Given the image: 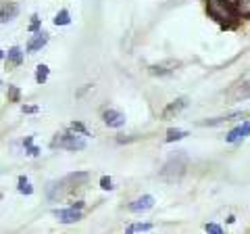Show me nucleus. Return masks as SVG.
I'll return each instance as SVG.
<instances>
[{"label": "nucleus", "instance_id": "f257e3e1", "mask_svg": "<svg viewBox=\"0 0 250 234\" xmlns=\"http://www.w3.org/2000/svg\"><path fill=\"white\" fill-rule=\"evenodd\" d=\"M208 15L215 21L223 23V25H229L238 17L236 6H233L231 0H208Z\"/></svg>", "mask_w": 250, "mask_h": 234}, {"label": "nucleus", "instance_id": "f03ea898", "mask_svg": "<svg viewBox=\"0 0 250 234\" xmlns=\"http://www.w3.org/2000/svg\"><path fill=\"white\" fill-rule=\"evenodd\" d=\"M186 167H188V157L182 151L165 163V167L161 169V178L167 182H177V180H182V176L186 174Z\"/></svg>", "mask_w": 250, "mask_h": 234}, {"label": "nucleus", "instance_id": "7ed1b4c3", "mask_svg": "<svg viewBox=\"0 0 250 234\" xmlns=\"http://www.w3.org/2000/svg\"><path fill=\"white\" fill-rule=\"evenodd\" d=\"M52 149H67V151H83L85 149V138L80 136L77 132H69V134H61L52 140Z\"/></svg>", "mask_w": 250, "mask_h": 234}, {"label": "nucleus", "instance_id": "20e7f679", "mask_svg": "<svg viewBox=\"0 0 250 234\" xmlns=\"http://www.w3.org/2000/svg\"><path fill=\"white\" fill-rule=\"evenodd\" d=\"M54 217L61 222V224H75L82 220V209H75V207H69V209H54Z\"/></svg>", "mask_w": 250, "mask_h": 234}, {"label": "nucleus", "instance_id": "39448f33", "mask_svg": "<svg viewBox=\"0 0 250 234\" xmlns=\"http://www.w3.org/2000/svg\"><path fill=\"white\" fill-rule=\"evenodd\" d=\"M154 207V197H150V194H142V197H138L136 201H131L127 209L134 213H142V211H148V209Z\"/></svg>", "mask_w": 250, "mask_h": 234}, {"label": "nucleus", "instance_id": "423d86ee", "mask_svg": "<svg viewBox=\"0 0 250 234\" xmlns=\"http://www.w3.org/2000/svg\"><path fill=\"white\" fill-rule=\"evenodd\" d=\"M103 119L108 128H123L125 126V115L121 111H117V109H106L103 113Z\"/></svg>", "mask_w": 250, "mask_h": 234}, {"label": "nucleus", "instance_id": "0eeeda50", "mask_svg": "<svg viewBox=\"0 0 250 234\" xmlns=\"http://www.w3.org/2000/svg\"><path fill=\"white\" fill-rule=\"evenodd\" d=\"M228 98H229V100H244V98H250V80L231 86V90L228 92Z\"/></svg>", "mask_w": 250, "mask_h": 234}, {"label": "nucleus", "instance_id": "6e6552de", "mask_svg": "<svg viewBox=\"0 0 250 234\" xmlns=\"http://www.w3.org/2000/svg\"><path fill=\"white\" fill-rule=\"evenodd\" d=\"M186 107H188V98H186V96L175 98L173 103H169V105L165 107V111H163V119H171L173 115H179Z\"/></svg>", "mask_w": 250, "mask_h": 234}, {"label": "nucleus", "instance_id": "1a4fd4ad", "mask_svg": "<svg viewBox=\"0 0 250 234\" xmlns=\"http://www.w3.org/2000/svg\"><path fill=\"white\" fill-rule=\"evenodd\" d=\"M250 111H236V113H228V115H221V117H213V119H207V121H200V126H221V123H228L236 117H248Z\"/></svg>", "mask_w": 250, "mask_h": 234}, {"label": "nucleus", "instance_id": "9d476101", "mask_svg": "<svg viewBox=\"0 0 250 234\" xmlns=\"http://www.w3.org/2000/svg\"><path fill=\"white\" fill-rule=\"evenodd\" d=\"M46 42H48V34H46V32H36L34 36H31V40L27 42L25 50H27V52H36V50H42L44 46H46Z\"/></svg>", "mask_w": 250, "mask_h": 234}, {"label": "nucleus", "instance_id": "9b49d317", "mask_svg": "<svg viewBox=\"0 0 250 234\" xmlns=\"http://www.w3.org/2000/svg\"><path fill=\"white\" fill-rule=\"evenodd\" d=\"M175 67H179V61H167L161 65H150V73L152 75H169L175 71Z\"/></svg>", "mask_w": 250, "mask_h": 234}, {"label": "nucleus", "instance_id": "f8f14e48", "mask_svg": "<svg viewBox=\"0 0 250 234\" xmlns=\"http://www.w3.org/2000/svg\"><path fill=\"white\" fill-rule=\"evenodd\" d=\"M65 180H61V182H50L48 186H46V194H48V199L50 201H57L59 197H62V192H65Z\"/></svg>", "mask_w": 250, "mask_h": 234}, {"label": "nucleus", "instance_id": "ddd939ff", "mask_svg": "<svg viewBox=\"0 0 250 234\" xmlns=\"http://www.w3.org/2000/svg\"><path fill=\"white\" fill-rule=\"evenodd\" d=\"M19 15V6L11 2V4H6L2 6V11H0V23H6V21H13L15 17Z\"/></svg>", "mask_w": 250, "mask_h": 234}, {"label": "nucleus", "instance_id": "4468645a", "mask_svg": "<svg viewBox=\"0 0 250 234\" xmlns=\"http://www.w3.org/2000/svg\"><path fill=\"white\" fill-rule=\"evenodd\" d=\"M238 17H250V0H233Z\"/></svg>", "mask_w": 250, "mask_h": 234}, {"label": "nucleus", "instance_id": "2eb2a0df", "mask_svg": "<svg viewBox=\"0 0 250 234\" xmlns=\"http://www.w3.org/2000/svg\"><path fill=\"white\" fill-rule=\"evenodd\" d=\"M6 59H9V65H21L23 50L19 48V46H13V48L9 50V54H6Z\"/></svg>", "mask_w": 250, "mask_h": 234}, {"label": "nucleus", "instance_id": "dca6fc26", "mask_svg": "<svg viewBox=\"0 0 250 234\" xmlns=\"http://www.w3.org/2000/svg\"><path fill=\"white\" fill-rule=\"evenodd\" d=\"M188 136L186 130H179V128H171L167 130V136H165V142H175V140H182Z\"/></svg>", "mask_w": 250, "mask_h": 234}, {"label": "nucleus", "instance_id": "f3484780", "mask_svg": "<svg viewBox=\"0 0 250 234\" xmlns=\"http://www.w3.org/2000/svg\"><path fill=\"white\" fill-rule=\"evenodd\" d=\"M69 23H71V15H69L67 9H62L54 15V25H69Z\"/></svg>", "mask_w": 250, "mask_h": 234}, {"label": "nucleus", "instance_id": "a211bd4d", "mask_svg": "<svg viewBox=\"0 0 250 234\" xmlns=\"http://www.w3.org/2000/svg\"><path fill=\"white\" fill-rule=\"evenodd\" d=\"M88 174H85V171H77V174H71V176H67L65 180L67 182H71L73 186H77V184H83V182H88Z\"/></svg>", "mask_w": 250, "mask_h": 234}, {"label": "nucleus", "instance_id": "6ab92c4d", "mask_svg": "<svg viewBox=\"0 0 250 234\" xmlns=\"http://www.w3.org/2000/svg\"><path fill=\"white\" fill-rule=\"evenodd\" d=\"M48 73H50L48 65H38L36 67V82L38 84H44L46 80H48Z\"/></svg>", "mask_w": 250, "mask_h": 234}, {"label": "nucleus", "instance_id": "aec40b11", "mask_svg": "<svg viewBox=\"0 0 250 234\" xmlns=\"http://www.w3.org/2000/svg\"><path fill=\"white\" fill-rule=\"evenodd\" d=\"M17 190H19L21 194H31V192H34V186L29 184V180H27L25 176H21V178H19V186H17Z\"/></svg>", "mask_w": 250, "mask_h": 234}, {"label": "nucleus", "instance_id": "412c9836", "mask_svg": "<svg viewBox=\"0 0 250 234\" xmlns=\"http://www.w3.org/2000/svg\"><path fill=\"white\" fill-rule=\"evenodd\" d=\"M148 230H152V224H148V222H140V224H131L127 226V232L129 234H134V232H148Z\"/></svg>", "mask_w": 250, "mask_h": 234}, {"label": "nucleus", "instance_id": "4be33fe9", "mask_svg": "<svg viewBox=\"0 0 250 234\" xmlns=\"http://www.w3.org/2000/svg\"><path fill=\"white\" fill-rule=\"evenodd\" d=\"M225 140H228V142H231V144H233V142H240V140H242V128L236 126L228 136H225Z\"/></svg>", "mask_w": 250, "mask_h": 234}, {"label": "nucleus", "instance_id": "5701e85b", "mask_svg": "<svg viewBox=\"0 0 250 234\" xmlns=\"http://www.w3.org/2000/svg\"><path fill=\"white\" fill-rule=\"evenodd\" d=\"M71 132H77V134H82V136H90V132L85 130V126H83V123H80V121L71 123Z\"/></svg>", "mask_w": 250, "mask_h": 234}, {"label": "nucleus", "instance_id": "b1692460", "mask_svg": "<svg viewBox=\"0 0 250 234\" xmlns=\"http://www.w3.org/2000/svg\"><path fill=\"white\" fill-rule=\"evenodd\" d=\"M100 188H103V190H113L115 188V186H113V178H108V176L100 178Z\"/></svg>", "mask_w": 250, "mask_h": 234}, {"label": "nucleus", "instance_id": "393cba45", "mask_svg": "<svg viewBox=\"0 0 250 234\" xmlns=\"http://www.w3.org/2000/svg\"><path fill=\"white\" fill-rule=\"evenodd\" d=\"M9 98L15 100V103L19 100V88H17V86H9Z\"/></svg>", "mask_w": 250, "mask_h": 234}, {"label": "nucleus", "instance_id": "a878e982", "mask_svg": "<svg viewBox=\"0 0 250 234\" xmlns=\"http://www.w3.org/2000/svg\"><path fill=\"white\" fill-rule=\"evenodd\" d=\"M25 149H27V155H31V157L40 155V149H38V146H34V142H27V144H25Z\"/></svg>", "mask_w": 250, "mask_h": 234}, {"label": "nucleus", "instance_id": "bb28decb", "mask_svg": "<svg viewBox=\"0 0 250 234\" xmlns=\"http://www.w3.org/2000/svg\"><path fill=\"white\" fill-rule=\"evenodd\" d=\"M207 232H213V234H221L223 228L219 224H207Z\"/></svg>", "mask_w": 250, "mask_h": 234}, {"label": "nucleus", "instance_id": "cd10ccee", "mask_svg": "<svg viewBox=\"0 0 250 234\" xmlns=\"http://www.w3.org/2000/svg\"><path fill=\"white\" fill-rule=\"evenodd\" d=\"M21 109H23V113H29V115H34V113L40 111V109H38L36 105H23Z\"/></svg>", "mask_w": 250, "mask_h": 234}, {"label": "nucleus", "instance_id": "c85d7f7f", "mask_svg": "<svg viewBox=\"0 0 250 234\" xmlns=\"http://www.w3.org/2000/svg\"><path fill=\"white\" fill-rule=\"evenodd\" d=\"M38 27H40V17H38V15H34V17H31L29 29H31V32H38Z\"/></svg>", "mask_w": 250, "mask_h": 234}, {"label": "nucleus", "instance_id": "c756f323", "mask_svg": "<svg viewBox=\"0 0 250 234\" xmlns=\"http://www.w3.org/2000/svg\"><path fill=\"white\" fill-rule=\"evenodd\" d=\"M2 59H4V52H2V50H0V61H2Z\"/></svg>", "mask_w": 250, "mask_h": 234}, {"label": "nucleus", "instance_id": "7c9ffc66", "mask_svg": "<svg viewBox=\"0 0 250 234\" xmlns=\"http://www.w3.org/2000/svg\"><path fill=\"white\" fill-rule=\"evenodd\" d=\"M231 2H233V0H231Z\"/></svg>", "mask_w": 250, "mask_h": 234}]
</instances>
